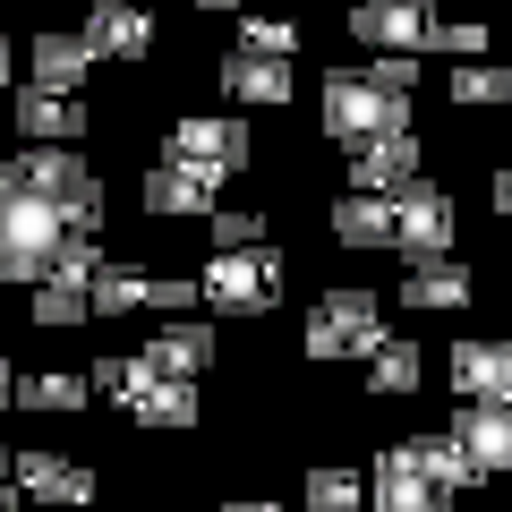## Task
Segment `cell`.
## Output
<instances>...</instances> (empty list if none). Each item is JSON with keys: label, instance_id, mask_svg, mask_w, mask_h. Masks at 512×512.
<instances>
[{"label": "cell", "instance_id": "obj_18", "mask_svg": "<svg viewBox=\"0 0 512 512\" xmlns=\"http://www.w3.org/2000/svg\"><path fill=\"white\" fill-rule=\"evenodd\" d=\"M453 384L470 402H504L512 393V342H453Z\"/></svg>", "mask_w": 512, "mask_h": 512}, {"label": "cell", "instance_id": "obj_6", "mask_svg": "<svg viewBox=\"0 0 512 512\" xmlns=\"http://www.w3.org/2000/svg\"><path fill=\"white\" fill-rule=\"evenodd\" d=\"M376 342H384V308L367 291H333L308 316V359H376Z\"/></svg>", "mask_w": 512, "mask_h": 512}, {"label": "cell", "instance_id": "obj_10", "mask_svg": "<svg viewBox=\"0 0 512 512\" xmlns=\"http://www.w3.org/2000/svg\"><path fill=\"white\" fill-rule=\"evenodd\" d=\"M128 410H137V427H197V393H188V376H146L137 359H120V384H111Z\"/></svg>", "mask_w": 512, "mask_h": 512}, {"label": "cell", "instance_id": "obj_35", "mask_svg": "<svg viewBox=\"0 0 512 512\" xmlns=\"http://www.w3.org/2000/svg\"><path fill=\"white\" fill-rule=\"evenodd\" d=\"M205 9H248V0H205Z\"/></svg>", "mask_w": 512, "mask_h": 512}, {"label": "cell", "instance_id": "obj_23", "mask_svg": "<svg viewBox=\"0 0 512 512\" xmlns=\"http://www.w3.org/2000/svg\"><path fill=\"white\" fill-rule=\"evenodd\" d=\"M222 94L231 103H291V69L282 60H256V52H231L222 60Z\"/></svg>", "mask_w": 512, "mask_h": 512}, {"label": "cell", "instance_id": "obj_26", "mask_svg": "<svg viewBox=\"0 0 512 512\" xmlns=\"http://www.w3.org/2000/svg\"><path fill=\"white\" fill-rule=\"evenodd\" d=\"M239 52H256V60H291V52H299V26H291V18H239Z\"/></svg>", "mask_w": 512, "mask_h": 512}, {"label": "cell", "instance_id": "obj_4", "mask_svg": "<svg viewBox=\"0 0 512 512\" xmlns=\"http://www.w3.org/2000/svg\"><path fill=\"white\" fill-rule=\"evenodd\" d=\"M60 239H69V231H60L52 205H35L26 188L0 180V282H43Z\"/></svg>", "mask_w": 512, "mask_h": 512}, {"label": "cell", "instance_id": "obj_1", "mask_svg": "<svg viewBox=\"0 0 512 512\" xmlns=\"http://www.w3.org/2000/svg\"><path fill=\"white\" fill-rule=\"evenodd\" d=\"M410 52H384L376 69H333L325 77V137L367 146V137H393L410 128Z\"/></svg>", "mask_w": 512, "mask_h": 512}, {"label": "cell", "instance_id": "obj_3", "mask_svg": "<svg viewBox=\"0 0 512 512\" xmlns=\"http://www.w3.org/2000/svg\"><path fill=\"white\" fill-rule=\"evenodd\" d=\"M0 180L26 188L35 205H52L60 231H94V222H103V180H94V171L77 163L69 146H35V154H18V163L0 171Z\"/></svg>", "mask_w": 512, "mask_h": 512}, {"label": "cell", "instance_id": "obj_14", "mask_svg": "<svg viewBox=\"0 0 512 512\" xmlns=\"http://www.w3.org/2000/svg\"><path fill=\"white\" fill-rule=\"evenodd\" d=\"M9 478H18L26 495H43L52 512H86L94 504V478L77 470V461H60V453H18V461H9Z\"/></svg>", "mask_w": 512, "mask_h": 512}, {"label": "cell", "instance_id": "obj_5", "mask_svg": "<svg viewBox=\"0 0 512 512\" xmlns=\"http://www.w3.org/2000/svg\"><path fill=\"white\" fill-rule=\"evenodd\" d=\"M197 291L214 299L222 316H265L282 299V256L256 239V248H214V265L197 274Z\"/></svg>", "mask_w": 512, "mask_h": 512}, {"label": "cell", "instance_id": "obj_33", "mask_svg": "<svg viewBox=\"0 0 512 512\" xmlns=\"http://www.w3.org/2000/svg\"><path fill=\"white\" fill-rule=\"evenodd\" d=\"M0 512H18V478H0Z\"/></svg>", "mask_w": 512, "mask_h": 512}, {"label": "cell", "instance_id": "obj_21", "mask_svg": "<svg viewBox=\"0 0 512 512\" xmlns=\"http://www.w3.org/2000/svg\"><path fill=\"white\" fill-rule=\"evenodd\" d=\"M333 239H342V248H393V197L350 188V197L333 205Z\"/></svg>", "mask_w": 512, "mask_h": 512}, {"label": "cell", "instance_id": "obj_37", "mask_svg": "<svg viewBox=\"0 0 512 512\" xmlns=\"http://www.w3.org/2000/svg\"><path fill=\"white\" fill-rule=\"evenodd\" d=\"M0 402H9V367H0Z\"/></svg>", "mask_w": 512, "mask_h": 512}, {"label": "cell", "instance_id": "obj_15", "mask_svg": "<svg viewBox=\"0 0 512 512\" xmlns=\"http://www.w3.org/2000/svg\"><path fill=\"white\" fill-rule=\"evenodd\" d=\"M146 43H154V18L137 9V0H94V18H86V52L146 60Z\"/></svg>", "mask_w": 512, "mask_h": 512}, {"label": "cell", "instance_id": "obj_2", "mask_svg": "<svg viewBox=\"0 0 512 512\" xmlns=\"http://www.w3.org/2000/svg\"><path fill=\"white\" fill-rule=\"evenodd\" d=\"M470 461H461L453 436H419V444H393V453L376 461V487H367V504L376 512H453V495L470 487Z\"/></svg>", "mask_w": 512, "mask_h": 512}, {"label": "cell", "instance_id": "obj_39", "mask_svg": "<svg viewBox=\"0 0 512 512\" xmlns=\"http://www.w3.org/2000/svg\"><path fill=\"white\" fill-rule=\"evenodd\" d=\"M504 402H512V393H504Z\"/></svg>", "mask_w": 512, "mask_h": 512}, {"label": "cell", "instance_id": "obj_38", "mask_svg": "<svg viewBox=\"0 0 512 512\" xmlns=\"http://www.w3.org/2000/svg\"><path fill=\"white\" fill-rule=\"evenodd\" d=\"M0 478H9V453H0Z\"/></svg>", "mask_w": 512, "mask_h": 512}, {"label": "cell", "instance_id": "obj_36", "mask_svg": "<svg viewBox=\"0 0 512 512\" xmlns=\"http://www.w3.org/2000/svg\"><path fill=\"white\" fill-rule=\"evenodd\" d=\"M0 86H9V43H0Z\"/></svg>", "mask_w": 512, "mask_h": 512}, {"label": "cell", "instance_id": "obj_22", "mask_svg": "<svg viewBox=\"0 0 512 512\" xmlns=\"http://www.w3.org/2000/svg\"><path fill=\"white\" fill-rule=\"evenodd\" d=\"M205 359H214V333H205V325H163L137 367H146V376H197Z\"/></svg>", "mask_w": 512, "mask_h": 512}, {"label": "cell", "instance_id": "obj_11", "mask_svg": "<svg viewBox=\"0 0 512 512\" xmlns=\"http://www.w3.org/2000/svg\"><path fill=\"white\" fill-rule=\"evenodd\" d=\"M453 444H461V461H470L478 478H487V470H512V402H470V410H453Z\"/></svg>", "mask_w": 512, "mask_h": 512}, {"label": "cell", "instance_id": "obj_12", "mask_svg": "<svg viewBox=\"0 0 512 512\" xmlns=\"http://www.w3.org/2000/svg\"><path fill=\"white\" fill-rule=\"evenodd\" d=\"M402 180H419V137H410V128L350 146V188H367V197H393Z\"/></svg>", "mask_w": 512, "mask_h": 512}, {"label": "cell", "instance_id": "obj_27", "mask_svg": "<svg viewBox=\"0 0 512 512\" xmlns=\"http://www.w3.org/2000/svg\"><path fill=\"white\" fill-rule=\"evenodd\" d=\"M308 512H367V487L350 470H316L308 478Z\"/></svg>", "mask_w": 512, "mask_h": 512}, {"label": "cell", "instance_id": "obj_31", "mask_svg": "<svg viewBox=\"0 0 512 512\" xmlns=\"http://www.w3.org/2000/svg\"><path fill=\"white\" fill-rule=\"evenodd\" d=\"M256 239H265L256 205H214V248H256Z\"/></svg>", "mask_w": 512, "mask_h": 512}, {"label": "cell", "instance_id": "obj_30", "mask_svg": "<svg viewBox=\"0 0 512 512\" xmlns=\"http://www.w3.org/2000/svg\"><path fill=\"white\" fill-rule=\"evenodd\" d=\"M427 43L453 52V60H478V52H487V26H478V18H436V26H427Z\"/></svg>", "mask_w": 512, "mask_h": 512}, {"label": "cell", "instance_id": "obj_7", "mask_svg": "<svg viewBox=\"0 0 512 512\" xmlns=\"http://www.w3.org/2000/svg\"><path fill=\"white\" fill-rule=\"evenodd\" d=\"M188 299H197V282H188V274H128V265H94V282H86V316H128V308L180 316Z\"/></svg>", "mask_w": 512, "mask_h": 512}, {"label": "cell", "instance_id": "obj_32", "mask_svg": "<svg viewBox=\"0 0 512 512\" xmlns=\"http://www.w3.org/2000/svg\"><path fill=\"white\" fill-rule=\"evenodd\" d=\"M495 205H504V214H512V171H495Z\"/></svg>", "mask_w": 512, "mask_h": 512}, {"label": "cell", "instance_id": "obj_34", "mask_svg": "<svg viewBox=\"0 0 512 512\" xmlns=\"http://www.w3.org/2000/svg\"><path fill=\"white\" fill-rule=\"evenodd\" d=\"M231 512H282V504H231Z\"/></svg>", "mask_w": 512, "mask_h": 512}, {"label": "cell", "instance_id": "obj_28", "mask_svg": "<svg viewBox=\"0 0 512 512\" xmlns=\"http://www.w3.org/2000/svg\"><path fill=\"white\" fill-rule=\"evenodd\" d=\"M453 103H512V69H495V60L453 69Z\"/></svg>", "mask_w": 512, "mask_h": 512}, {"label": "cell", "instance_id": "obj_8", "mask_svg": "<svg viewBox=\"0 0 512 512\" xmlns=\"http://www.w3.org/2000/svg\"><path fill=\"white\" fill-rule=\"evenodd\" d=\"M427 26H436V0H350V35L367 52H427Z\"/></svg>", "mask_w": 512, "mask_h": 512}, {"label": "cell", "instance_id": "obj_29", "mask_svg": "<svg viewBox=\"0 0 512 512\" xmlns=\"http://www.w3.org/2000/svg\"><path fill=\"white\" fill-rule=\"evenodd\" d=\"M77 316H86L77 282H35V325H77Z\"/></svg>", "mask_w": 512, "mask_h": 512}, {"label": "cell", "instance_id": "obj_16", "mask_svg": "<svg viewBox=\"0 0 512 512\" xmlns=\"http://www.w3.org/2000/svg\"><path fill=\"white\" fill-rule=\"evenodd\" d=\"M18 137H35V146H69V137H86V103H77V94L26 86L18 94Z\"/></svg>", "mask_w": 512, "mask_h": 512}, {"label": "cell", "instance_id": "obj_17", "mask_svg": "<svg viewBox=\"0 0 512 512\" xmlns=\"http://www.w3.org/2000/svg\"><path fill=\"white\" fill-rule=\"evenodd\" d=\"M214 180H222V171L154 163V171H146V205H154V214H214Z\"/></svg>", "mask_w": 512, "mask_h": 512}, {"label": "cell", "instance_id": "obj_24", "mask_svg": "<svg viewBox=\"0 0 512 512\" xmlns=\"http://www.w3.org/2000/svg\"><path fill=\"white\" fill-rule=\"evenodd\" d=\"M419 342H376V359H367V384L376 393H419Z\"/></svg>", "mask_w": 512, "mask_h": 512}, {"label": "cell", "instance_id": "obj_25", "mask_svg": "<svg viewBox=\"0 0 512 512\" xmlns=\"http://www.w3.org/2000/svg\"><path fill=\"white\" fill-rule=\"evenodd\" d=\"M18 402L43 410V419H69V410H86V384L77 376H18Z\"/></svg>", "mask_w": 512, "mask_h": 512}, {"label": "cell", "instance_id": "obj_19", "mask_svg": "<svg viewBox=\"0 0 512 512\" xmlns=\"http://www.w3.org/2000/svg\"><path fill=\"white\" fill-rule=\"evenodd\" d=\"M35 86L43 94H77L86 86V69H94V52H86V35H35Z\"/></svg>", "mask_w": 512, "mask_h": 512}, {"label": "cell", "instance_id": "obj_9", "mask_svg": "<svg viewBox=\"0 0 512 512\" xmlns=\"http://www.w3.org/2000/svg\"><path fill=\"white\" fill-rule=\"evenodd\" d=\"M393 248H402V256L453 248V197L427 188V180H402V188H393Z\"/></svg>", "mask_w": 512, "mask_h": 512}, {"label": "cell", "instance_id": "obj_13", "mask_svg": "<svg viewBox=\"0 0 512 512\" xmlns=\"http://www.w3.org/2000/svg\"><path fill=\"white\" fill-rule=\"evenodd\" d=\"M171 163L248 171V128H239V120H180V128H171Z\"/></svg>", "mask_w": 512, "mask_h": 512}, {"label": "cell", "instance_id": "obj_20", "mask_svg": "<svg viewBox=\"0 0 512 512\" xmlns=\"http://www.w3.org/2000/svg\"><path fill=\"white\" fill-rule=\"evenodd\" d=\"M402 299H410V308H461V299H470V274H461L444 248H436V256H410Z\"/></svg>", "mask_w": 512, "mask_h": 512}]
</instances>
